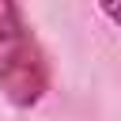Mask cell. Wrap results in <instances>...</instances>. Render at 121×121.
Returning <instances> with one entry per match:
<instances>
[{
  "mask_svg": "<svg viewBox=\"0 0 121 121\" xmlns=\"http://www.w3.org/2000/svg\"><path fill=\"white\" fill-rule=\"evenodd\" d=\"M49 91V57L23 8L0 0V95L15 110H30Z\"/></svg>",
  "mask_w": 121,
  "mask_h": 121,
  "instance_id": "obj_1",
  "label": "cell"
},
{
  "mask_svg": "<svg viewBox=\"0 0 121 121\" xmlns=\"http://www.w3.org/2000/svg\"><path fill=\"white\" fill-rule=\"evenodd\" d=\"M102 15H106V19H113V23L121 26V4H102Z\"/></svg>",
  "mask_w": 121,
  "mask_h": 121,
  "instance_id": "obj_2",
  "label": "cell"
}]
</instances>
